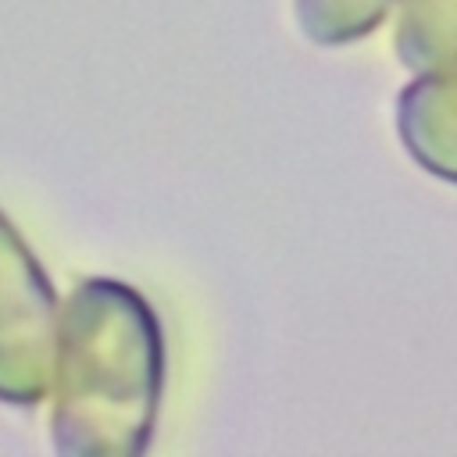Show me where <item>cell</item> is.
I'll list each match as a JSON object with an SVG mask.
<instances>
[{"label": "cell", "mask_w": 457, "mask_h": 457, "mask_svg": "<svg viewBox=\"0 0 457 457\" xmlns=\"http://www.w3.org/2000/svg\"><path fill=\"white\" fill-rule=\"evenodd\" d=\"M57 311L46 271L0 214V400L32 407L46 396Z\"/></svg>", "instance_id": "cell-2"}, {"label": "cell", "mask_w": 457, "mask_h": 457, "mask_svg": "<svg viewBox=\"0 0 457 457\" xmlns=\"http://www.w3.org/2000/svg\"><path fill=\"white\" fill-rule=\"evenodd\" d=\"M54 446L75 457L143 453L161 400V325L121 282L86 278L61 314Z\"/></svg>", "instance_id": "cell-1"}, {"label": "cell", "mask_w": 457, "mask_h": 457, "mask_svg": "<svg viewBox=\"0 0 457 457\" xmlns=\"http://www.w3.org/2000/svg\"><path fill=\"white\" fill-rule=\"evenodd\" d=\"M396 50L407 68L446 64L457 50V0H407Z\"/></svg>", "instance_id": "cell-3"}, {"label": "cell", "mask_w": 457, "mask_h": 457, "mask_svg": "<svg viewBox=\"0 0 457 457\" xmlns=\"http://www.w3.org/2000/svg\"><path fill=\"white\" fill-rule=\"evenodd\" d=\"M393 0H296L303 32L318 43H346L368 36Z\"/></svg>", "instance_id": "cell-4"}]
</instances>
